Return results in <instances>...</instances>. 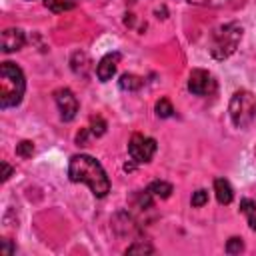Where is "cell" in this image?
<instances>
[{
	"mask_svg": "<svg viewBox=\"0 0 256 256\" xmlns=\"http://www.w3.org/2000/svg\"><path fill=\"white\" fill-rule=\"evenodd\" d=\"M68 176L72 182L86 184L94 196L104 198L110 192V180L102 168V164L88 156V154H76L68 162Z\"/></svg>",
	"mask_w": 256,
	"mask_h": 256,
	"instance_id": "cell-1",
	"label": "cell"
},
{
	"mask_svg": "<svg viewBox=\"0 0 256 256\" xmlns=\"http://www.w3.org/2000/svg\"><path fill=\"white\" fill-rule=\"evenodd\" d=\"M26 90L24 72L14 62L0 64V108H12L22 102Z\"/></svg>",
	"mask_w": 256,
	"mask_h": 256,
	"instance_id": "cell-2",
	"label": "cell"
},
{
	"mask_svg": "<svg viewBox=\"0 0 256 256\" xmlns=\"http://www.w3.org/2000/svg\"><path fill=\"white\" fill-rule=\"evenodd\" d=\"M242 40V26L236 22L218 26L210 36V54L216 60H224L238 48V42Z\"/></svg>",
	"mask_w": 256,
	"mask_h": 256,
	"instance_id": "cell-3",
	"label": "cell"
},
{
	"mask_svg": "<svg viewBox=\"0 0 256 256\" xmlns=\"http://www.w3.org/2000/svg\"><path fill=\"white\" fill-rule=\"evenodd\" d=\"M230 120L236 128H248L256 118V96L250 90H238L230 98Z\"/></svg>",
	"mask_w": 256,
	"mask_h": 256,
	"instance_id": "cell-4",
	"label": "cell"
},
{
	"mask_svg": "<svg viewBox=\"0 0 256 256\" xmlns=\"http://www.w3.org/2000/svg\"><path fill=\"white\" fill-rule=\"evenodd\" d=\"M156 152V140L144 134H134L128 142V154L136 164H146Z\"/></svg>",
	"mask_w": 256,
	"mask_h": 256,
	"instance_id": "cell-5",
	"label": "cell"
},
{
	"mask_svg": "<svg viewBox=\"0 0 256 256\" xmlns=\"http://www.w3.org/2000/svg\"><path fill=\"white\" fill-rule=\"evenodd\" d=\"M216 88V82L212 78V74L208 70H202V68H196L190 72L188 76V90L196 96H206V94H212Z\"/></svg>",
	"mask_w": 256,
	"mask_h": 256,
	"instance_id": "cell-6",
	"label": "cell"
},
{
	"mask_svg": "<svg viewBox=\"0 0 256 256\" xmlns=\"http://www.w3.org/2000/svg\"><path fill=\"white\" fill-rule=\"evenodd\" d=\"M54 100H56L60 118H62L64 122L74 120V116H76V112H78V100H76L74 92H72L70 88H58V90L54 92Z\"/></svg>",
	"mask_w": 256,
	"mask_h": 256,
	"instance_id": "cell-7",
	"label": "cell"
},
{
	"mask_svg": "<svg viewBox=\"0 0 256 256\" xmlns=\"http://www.w3.org/2000/svg\"><path fill=\"white\" fill-rule=\"evenodd\" d=\"M118 62H120V52H108L106 56H102V60H100L98 66H96V76H98V80H100V82L112 80V76L116 74Z\"/></svg>",
	"mask_w": 256,
	"mask_h": 256,
	"instance_id": "cell-8",
	"label": "cell"
},
{
	"mask_svg": "<svg viewBox=\"0 0 256 256\" xmlns=\"http://www.w3.org/2000/svg\"><path fill=\"white\" fill-rule=\"evenodd\" d=\"M26 42V36L20 28H6L2 32V52L10 54V52H16L24 46Z\"/></svg>",
	"mask_w": 256,
	"mask_h": 256,
	"instance_id": "cell-9",
	"label": "cell"
},
{
	"mask_svg": "<svg viewBox=\"0 0 256 256\" xmlns=\"http://www.w3.org/2000/svg\"><path fill=\"white\" fill-rule=\"evenodd\" d=\"M214 192H216V200L220 204H230L232 198H234V190H232L230 182L224 180V178H216L214 180Z\"/></svg>",
	"mask_w": 256,
	"mask_h": 256,
	"instance_id": "cell-10",
	"label": "cell"
},
{
	"mask_svg": "<svg viewBox=\"0 0 256 256\" xmlns=\"http://www.w3.org/2000/svg\"><path fill=\"white\" fill-rule=\"evenodd\" d=\"M70 64H72V70H74L76 74H80V76H86L88 70H90V58H88L84 52H74Z\"/></svg>",
	"mask_w": 256,
	"mask_h": 256,
	"instance_id": "cell-11",
	"label": "cell"
},
{
	"mask_svg": "<svg viewBox=\"0 0 256 256\" xmlns=\"http://www.w3.org/2000/svg\"><path fill=\"white\" fill-rule=\"evenodd\" d=\"M152 196H156V198H170V194H172V184H168V182H164V180H154L148 188H146Z\"/></svg>",
	"mask_w": 256,
	"mask_h": 256,
	"instance_id": "cell-12",
	"label": "cell"
},
{
	"mask_svg": "<svg viewBox=\"0 0 256 256\" xmlns=\"http://www.w3.org/2000/svg\"><path fill=\"white\" fill-rule=\"evenodd\" d=\"M118 84H120V88H122V90L134 92V90L142 88L144 80H142L140 76H136V74H122V76H120V80H118Z\"/></svg>",
	"mask_w": 256,
	"mask_h": 256,
	"instance_id": "cell-13",
	"label": "cell"
},
{
	"mask_svg": "<svg viewBox=\"0 0 256 256\" xmlns=\"http://www.w3.org/2000/svg\"><path fill=\"white\" fill-rule=\"evenodd\" d=\"M44 4L52 12H66L76 6V0H44Z\"/></svg>",
	"mask_w": 256,
	"mask_h": 256,
	"instance_id": "cell-14",
	"label": "cell"
},
{
	"mask_svg": "<svg viewBox=\"0 0 256 256\" xmlns=\"http://www.w3.org/2000/svg\"><path fill=\"white\" fill-rule=\"evenodd\" d=\"M152 252H154L152 244H148L144 240H136L134 244H130L126 248V254H152Z\"/></svg>",
	"mask_w": 256,
	"mask_h": 256,
	"instance_id": "cell-15",
	"label": "cell"
},
{
	"mask_svg": "<svg viewBox=\"0 0 256 256\" xmlns=\"http://www.w3.org/2000/svg\"><path fill=\"white\" fill-rule=\"evenodd\" d=\"M172 114H174V108H172L170 100L168 98H160L156 102V116L158 118H170Z\"/></svg>",
	"mask_w": 256,
	"mask_h": 256,
	"instance_id": "cell-16",
	"label": "cell"
},
{
	"mask_svg": "<svg viewBox=\"0 0 256 256\" xmlns=\"http://www.w3.org/2000/svg\"><path fill=\"white\" fill-rule=\"evenodd\" d=\"M34 154V144L30 140H22L16 144V156L20 158H30Z\"/></svg>",
	"mask_w": 256,
	"mask_h": 256,
	"instance_id": "cell-17",
	"label": "cell"
},
{
	"mask_svg": "<svg viewBox=\"0 0 256 256\" xmlns=\"http://www.w3.org/2000/svg\"><path fill=\"white\" fill-rule=\"evenodd\" d=\"M106 132V122L100 116H92L90 120V134L92 136H102Z\"/></svg>",
	"mask_w": 256,
	"mask_h": 256,
	"instance_id": "cell-18",
	"label": "cell"
},
{
	"mask_svg": "<svg viewBox=\"0 0 256 256\" xmlns=\"http://www.w3.org/2000/svg\"><path fill=\"white\" fill-rule=\"evenodd\" d=\"M226 254H240L242 250H244V242H242V238H230L228 242H226Z\"/></svg>",
	"mask_w": 256,
	"mask_h": 256,
	"instance_id": "cell-19",
	"label": "cell"
},
{
	"mask_svg": "<svg viewBox=\"0 0 256 256\" xmlns=\"http://www.w3.org/2000/svg\"><path fill=\"white\" fill-rule=\"evenodd\" d=\"M192 206H196V208H200V206H204L206 202H208V192L204 190V188H200V190H196L194 194H192Z\"/></svg>",
	"mask_w": 256,
	"mask_h": 256,
	"instance_id": "cell-20",
	"label": "cell"
},
{
	"mask_svg": "<svg viewBox=\"0 0 256 256\" xmlns=\"http://www.w3.org/2000/svg\"><path fill=\"white\" fill-rule=\"evenodd\" d=\"M240 210L248 216V214H254L256 212V202L254 200H250V198H242L240 200Z\"/></svg>",
	"mask_w": 256,
	"mask_h": 256,
	"instance_id": "cell-21",
	"label": "cell"
},
{
	"mask_svg": "<svg viewBox=\"0 0 256 256\" xmlns=\"http://www.w3.org/2000/svg\"><path fill=\"white\" fill-rule=\"evenodd\" d=\"M190 4H200V6H224L228 4V0H184Z\"/></svg>",
	"mask_w": 256,
	"mask_h": 256,
	"instance_id": "cell-22",
	"label": "cell"
},
{
	"mask_svg": "<svg viewBox=\"0 0 256 256\" xmlns=\"http://www.w3.org/2000/svg\"><path fill=\"white\" fill-rule=\"evenodd\" d=\"M0 252H2L4 256H10V254L16 252V248H14V244H12L8 238H4V240H2V246H0Z\"/></svg>",
	"mask_w": 256,
	"mask_h": 256,
	"instance_id": "cell-23",
	"label": "cell"
},
{
	"mask_svg": "<svg viewBox=\"0 0 256 256\" xmlns=\"http://www.w3.org/2000/svg\"><path fill=\"white\" fill-rule=\"evenodd\" d=\"M2 170H4V172H2V180L6 182V180H8L10 176H12V168H10V166H8L6 162H2Z\"/></svg>",
	"mask_w": 256,
	"mask_h": 256,
	"instance_id": "cell-24",
	"label": "cell"
},
{
	"mask_svg": "<svg viewBox=\"0 0 256 256\" xmlns=\"http://www.w3.org/2000/svg\"><path fill=\"white\" fill-rule=\"evenodd\" d=\"M248 224H250V228L256 232V212H254V214H248Z\"/></svg>",
	"mask_w": 256,
	"mask_h": 256,
	"instance_id": "cell-25",
	"label": "cell"
}]
</instances>
